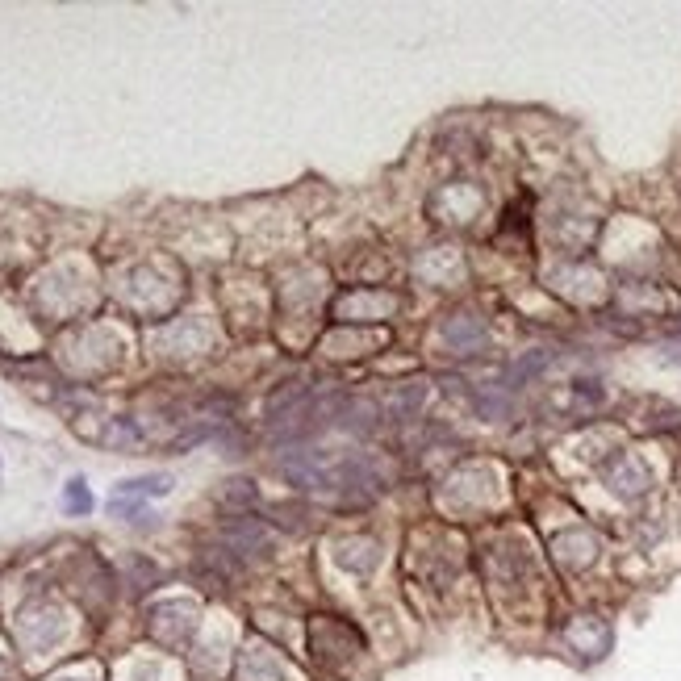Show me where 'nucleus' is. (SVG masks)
<instances>
[{
  "mask_svg": "<svg viewBox=\"0 0 681 681\" xmlns=\"http://www.w3.org/2000/svg\"><path fill=\"white\" fill-rule=\"evenodd\" d=\"M560 648L577 665H598L615 648V623L598 615V610H577V615L560 623Z\"/></svg>",
  "mask_w": 681,
  "mask_h": 681,
  "instance_id": "obj_1",
  "label": "nucleus"
},
{
  "mask_svg": "<svg viewBox=\"0 0 681 681\" xmlns=\"http://www.w3.org/2000/svg\"><path fill=\"white\" fill-rule=\"evenodd\" d=\"M310 648H314L322 669H351L364 656L360 631L351 623H343V619H335V615H322L310 627Z\"/></svg>",
  "mask_w": 681,
  "mask_h": 681,
  "instance_id": "obj_2",
  "label": "nucleus"
},
{
  "mask_svg": "<svg viewBox=\"0 0 681 681\" xmlns=\"http://www.w3.org/2000/svg\"><path fill=\"white\" fill-rule=\"evenodd\" d=\"M331 560H335V569L347 573L351 581H368V577H377V569L385 565V552H381L377 539L347 535V539H339V544H335Z\"/></svg>",
  "mask_w": 681,
  "mask_h": 681,
  "instance_id": "obj_3",
  "label": "nucleus"
},
{
  "mask_svg": "<svg viewBox=\"0 0 681 681\" xmlns=\"http://www.w3.org/2000/svg\"><path fill=\"white\" fill-rule=\"evenodd\" d=\"M485 322L481 318H473V314H460V318H452L448 326H443V339H448L456 351H477L481 343H485Z\"/></svg>",
  "mask_w": 681,
  "mask_h": 681,
  "instance_id": "obj_4",
  "label": "nucleus"
},
{
  "mask_svg": "<svg viewBox=\"0 0 681 681\" xmlns=\"http://www.w3.org/2000/svg\"><path fill=\"white\" fill-rule=\"evenodd\" d=\"M172 489V477H163V473H155V477H138V481H122L113 489V498H163V493Z\"/></svg>",
  "mask_w": 681,
  "mask_h": 681,
  "instance_id": "obj_5",
  "label": "nucleus"
},
{
  "mask_svg": "<svg viewBox=\"0 0 681 681\" xmlns=\"http://www.w3.org/2000/svg\"><path fill=\"white\" fill-rule=\"evenodd\" d=\"M63 506L72 510V514H88L92 510V493H88V485L76 477V481H67V493H63Z\"/></svg>",
  "mask_w": 681,
  "mask_h": 681,
  "instance_id": "obj_6",
  "label": "nucleus"
}]
</instances>
